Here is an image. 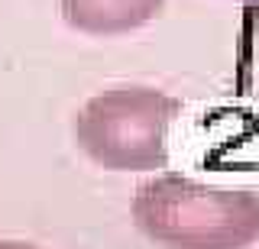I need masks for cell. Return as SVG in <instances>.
Instances as JSON below:
<instances>
[{
    "label": "cell",
    "instance_id": "obj_1",
    "mask_svg": "<svg viewBox=\"0 0 259 249\" xmlns=\"http://www.w3.org/2000/svg\"><path fill=\"white\" fill-rule=\"evenodd\" d=\"M133 214L149 236L178 249H240L259 233V201L182 175L146 181Z\"/></svg>",
    "mask_w": 259,
    "mask_h": 249
},
{
    "label": "cell",
    "instance_id": "obj_2",
    "mask_svg": "<svg viewBox=\"0 0 259 249\" xmlns=\"http://www.w3.org/2000/svg\"><path fill=\"white\" fill-rule=\"evenodd\" d=\"M175 101L149 87H117L84 104L78 114V142L104 168H156L165 162V133Z\"/></svg>",
    "mask_w": 259,
    "mask_h": 249
},
{
    "label": "cell",
    "instance_id": "obj_3",
    "mask_svg": "<svg viewBox=\"0 0 259 249\" xmlns=\"http://www.w3.org/2000/svg\"><path fill=\"white\" fill-rule=\"evenodd\" d=\"M165 0H59L68 26L91 36H117L149 23Z\"/></svg>",
    "mask_w": 259,
    "mask_h": 249
}]
</instances>
